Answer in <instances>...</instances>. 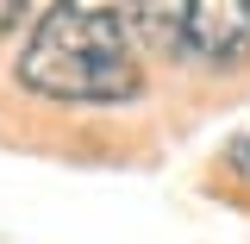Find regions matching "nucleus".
<instances>
[{
  "label": "nucleus",
  "mask_w": 250,
  "mask_h": 244,
  "mask_svg": "<svg viewBox=\"0 0 250 244\" xmlns=\"http://www.w3.org/2000/svg\"><path fill=\"white\" fill-rule=\"evenodd\" d=\"M13 82L44 94V100H62V107L138 100L144 63L131 50L125 6H94V0L44 6L31 38H25V50H19V63H13Z\"/></svg>",
  "instance_id": "f257e3e1"
},
{
  "label": "nucleus",
  "mask_w": 250,
  "mask_h": 244,
  "mask_svg": "<svg viewBox=\"0 0 250 244\" xmlns=\"http://www.w3.org/2000/svg\"><path fill=\"white\" fill-rule=\"evenodd\" d=\"M163 57H188L207 69H238L250 57V0H188V6H125Z\"/></svg>",
  "instance_id": "f03ea898"
},
{
  "label": "nucleus",
  "mask_w": 250,
  "mask_h": 244,
  "mask_svg": "<svg viewBox=\"0 0 250 244\" xmlns=\"http://www.w3.org/2000/svg\"><path fill=\"white\" fill-rule=\"evenodd\" d=\"M225 169H231V176H244V182H250V132H244V138H231V144H225Z\"/></svg>",
  "instance_id": "7ed1b4c3"
},
{
  "label": "nucleus",
  "mask_w": 250,
  "mask_h": 244,
  "mask_svg": "<svg viewBox=\"0 0 250 244\" xmlns=\"http://www.w3.org/2000/svg\"><path fill=\"white\" fill-rule=\"evenodd\" d=\"M19 19H25V0H0V31H13Z\"/></svg>",
  "instance_id": "20e7f679"
}]
</instances>
